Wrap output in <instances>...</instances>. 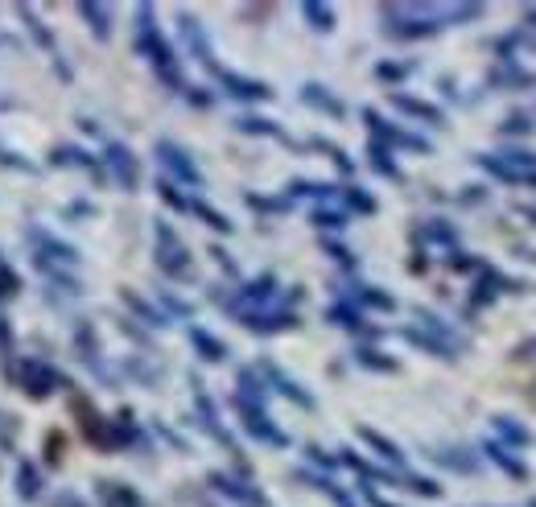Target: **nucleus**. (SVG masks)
<instances>
[{
  "mask_svg": "<svg viewBox=\"0 0 536 507\" xmlns=\"http://www.w3.org/2000/svg\"><path fill=\"white\" fill-rule=\"evenodd\" d=\"M137 50L153 62V71H157V79L165 83V87H174V91H182L186 87V79H182V66H178V54H174V46L161 38V29H157V21H153V9L149 5H141L137 9Z\"/></svg>",
  "mask_w": 536,
  "mask_h": 507,
  "instance_id": "obj_1",
  "label": "nucleus"
},
{
  "mask_svg": "<svg viewBox=\"0 0 536 507\" xmlns=\"http://www.w3.org/2000/svg\"><path fill=\"white\" fill-rule=\"evenodd\" d=\"M13 380L25 388V396H29V400H50L58 388H66L62 371H58L54 363L38 359V355H21V359H17V367H13Z\"/></svg>",
  "mask_w": 536,
  "mask_h": 507,
  "instance_id": "obj_2",
  "label": "nucleus"
},
{
  "mask_svg": "<svg viewBox=\"0 0 536 507\" xmlns=\"http://www.w3.org/2000/svg\"><path fill=\"white\" fill-rule=\"evenodd\" d=\"M157 268L170 281H194V260L170 223H157Z\"/></svg>",
  "mask_w": 536,
  "mask_h": 507,
  "instance_id": "obj_3",
  "label": "nucleus"
},
{
  "mask_svg": "<svg viewBox=\"0 0 536 507\" xmlns=\"http://www.w3.org/2000/svg\"><path fill=\"white\" fill-rule=\"evenodd\" d=\"M104 165H108V174H112V182H116L120 190H137V186H141V161L132 157L128 145L112 141V145L104 149Z\"/></svg>",
  "mask_w": 536,
  "mask_h": 507,
  "instance_id": "obj_4",
  "label": "nucleus"
},
{
  "mask_svg": "<svg viewBox=\"0 0 536 507\" xmlns=\"http://www.w3.org/2000/svg\"><path fill=\"white\" fill-rule=\"evenodd\" d=\"M157 161L170 178H178L182 186H203V174H198V165L190 161V153L174 141H157Z\"/></svg>",
  "mask_w": 536,
  "mask_h": 507,
  "instance_id": "obj_5",
  "label": "nucleus"
},
{
  "mask_svg": "<svg viewBox=\"0 0 536 507\" xmlns=\"http://www.w3.org/2000/svg\"><path fill=\"white\" fill-rule=\"evenodd\" d=\"M236 409H240V417H244V429L252 433V437H260L264 446H289V437L268 421V413H264V404H252V400H240L236 396Z\"/></svg>",
  "mask_w": 536,
  "mask_h": 507,
  "instance_id": "obj_6",
  "label": "nucleus"
},
{
  "mask_svg": "<svg viewBox=\"0 0 536 507\" xmlns=\"http://www.w3.org/2000/svg\"><path fill=\"white\" fill-rule=\"evenodd\" d=\"M363 120L372 124V132H376L380 141H388V145H400V149H417V153H429V141H425V137H413V132H405V128H392V124H388L384 116H376L372 108L363 112Z\"/></svg>",
  "mask_w": 536,
  "mask_h": 507,
  "instance_id": "obj_7",
  "label": "nucleus"
},
{
  "mask_svg": "<svg viewBox=\"0 0 536 507\" xmlns=\"http://www.w3.org/2000/svg\"><path fill=\"white\" fill-rule=\"evenodd\" d=\"M240 322L252 334H281V330L297 326V314L293 310H248V314H240Z\"/></svg>",
  "mask_w": 536,
  "mask_h": 507,
  "instance_id": "obj_8",
  "label": "nucleus"
},
{
  "mask_svg": "<svg viewBox=\"0 0 536 507\" xmlns=\"http://www.w3.org/2000/svg\"><path fill=\"white\" fill-rule=\"evenodd\" d=\"M215 71H219V66H215ZM219 83L227 87V95H231V99H248V104H264V99H273L268 83H260V79H244V75L219 71Z\"/></svg>",
  "mask_w": 536,
  "mask_h": 507,
  "instance_id": "obj_9",
  "label": "nucleus"
},
{
  "mask_svg": "<svg viewBox=\"0 0 536 507\" xmlns=\"http://www.w3.org/2000/svg\"><path fill=\"white\" fill-rule=\"evenodd\" d=\"M273 289H277V277H256V281H248L236 297H231L227 301V310H236V314H248L252 306H260V301H268V297H273Z\"/></svg>",
  "mask_w": 536,
  "mask_h": 507,
  "instance_id": "obj_10",
  "label": "nucleus"
},
{
  "mask_svg": "<svg viewBox=\"0 0 536 507\" xmlns=\"http://www.w3.org/2000/svg\"><path fill=\"white\" fill-rule=\"evenodd\" d=\"M50 161H54L58 169H87L95 182H104V165H99V161H95L87 149H79V145H58Z\"/></svg>",
  "mask_w": 536,
  "mask_h": 507,
  "instance_id": "obj_11",
  "label": "nucleus"
},
{
  "mask_svg": "<svg viewBox=\"0 0 536 507\" xmlns=\"http://www.w3.org/2000/svg\"><path fill=\"white\" fill-rule=\"evenodd\" d=\"M211 487H215L219 495H227V499L244 503V507H264V503H268L264 491H256V487H248V483H240V479H227V475H211Z\"/></svg>",
  "mask_w": 536,
  "mask_h": 507,
  "instance_id": "obj_12",
  "label": "nucleus"
},
{
  "mask_svg": "<svg viewBox=\"0 0 536 507\" xmlns=\"http://www.w3.org/2000/svg\"><path fill=\"white\" fill-rule=\"evenodd\" d=\"M392 108H396V112H405V116H413V120H425V124H442V120H446L442 108L425 104V99H413V95H405V91H396V95H392Z\"/></svg>",
  "mask_w": 536,
  "mask_h": 507,
  "instance_id": "obj_13",
  "label": "nucleus"
},
{
  "mask_svg": "<svg viewBox=\"0 0 536 507\" xmlns=\"http://www.w3.org/2000/svg\"><path fill=\"white\" fill-rule=\"evenodd\" d=\"M178 25H182V38H186V46L203 58L211 71H215V58H211V46H207V33H203V25H198L190 13H178Z\"/></svg>",
  "mask_w": 536,
  "mask_h": 507,
  "instance_id": "obj_14",
  "label": "nucleus"
},
{
  "mask_svg": "<svg viewBox=\"0 0 536 507\" xmlns=\"http://www.w3.org/2000/svg\"><path fill=\"white\" fill-rule=\"evenodd\" d=\"M301 104H310V108H318V112H326V116H343V112H347L343 99H334L322 83H306V87H301Z\"/></svg>",
  "mask_w": 536,
  "mask_h": 507,
  "instance_id": "obj_15",
  "label": "nucleus"
},
{
  "mask_svg": "<svg viewBox=\"0 0 536 507\" xmlns=\"http://www.w3.org/2000/svg\"><path fill=\"white\" fill-rule=\"evenodd\" d=\"M79 17L95 33V42H108L112 38V9L108 5H91V0H87V5H79Z\"/></svg>",
  "mask_w": 536,
  "mask_h": 507,
  "instance_id": "obj_16",
  "label": "nucleus"
},
{
  "mask_svg": "<svg viewBox=\"0 0 536 507\" xmlns=\"http://www.w3.org/2000/svg\"><path fill=\"white\" fill-rule=\"evenodd\" d=\"M17 499L21 503H33V499H42V470L33 466V462H17Z\"/></svg>",
  "mask_w": 536,
  "mask_h": 507,
  "instance_id": "obj_17",
  "label": "nucleus"
},
{
  "mask_svg": "<svg viewBox=\"0 0 536 507\" xmlns=\"http://www.w3.org/2000/svg\"><path fill=\"white\" fill-rule=\"evenodd\" d=\"M99 507H145V499L128 483H99Z\"/></svg>",
  "mask_w": 536,
  "mask_h": 507,
  "instance_id": "obj_18",
  "label": "nucleus"
},
{
  "mask_svg": "<svg viewBox=\"0 0 536 507\" xmlns=\"http://www.w3.org/2000/svg\"><path fill=\"white\" fill-rule=\"evenodd\" d=\"M190 343H194V351L203 355L207 363H223V359H227V347L219 343L215 334H207L203 326H190Z\"/></svg>",
  "mask_w": 536,
  "mask_h": 507,
  "instance_id": "obj_19",
  "label": "nucleus"
},
{
  "mask_svg": "<svg viewBox=\"0 0 536 507\" xmlns=\"http://www.w3.org/2000/svg\"><path fill=\"white\" fill-rule=\"evenodd\" d=\"M359 437H363V442H367V446H372V450H376V454H380L384 462H392L396 470H400V466H405V454H400V446H396V442H388V437H384V433H376V429H359Z\"/></svg>",
  "mask_w": 536,
  "mask_h": 507,
  "instance_id": "obj_20",
  "label": "nucleus"
},
{
  "mask_svg": "<svg viewBox=\"0 0 536 507\" xmlns=\"http://www.w3.org/2000/svg\"><path fill=\"white\" fill-rule=\"evenodd\" d=\"M264 376H273L277 392H281V396H289L293 404H301V409H314V396H310V392H301V384H293L289 376H281L277 367H268V363H264Z\"/></svg>",
  "mask_w": 536,
  "mask_h": 507,
  "instance_id": "obj_21",
  "label": "nucleus"
},
{
  "mask_svg": "<svg viewBox=\"0 0 536 507\" xmlns=\"http://www.w3.org/2000/svg\"><path fill=\"white\" fill-rule=\"evenodd\" d=\"M355 363L367 367V371H388V376L400 367L392 355H384V351H376V347H359V351H355Z\"/></svg>",
  "mask_w": 536,
  "mask_h": 507,
  "instance_id": "obj_22",
  "label": "nucleus"
},
{
  "mask_svg": "<svg viewBox=\"0 0 536 507\" xmlns=\"http://www.w3.org/2000/svg\"><path fill=\"white\" fill-rule=\"evenodd\" d=\"M483 450L491 454V462H495V466H504L512 479H528V466H524V462H516V458L508 454V446H499V442H487Z\"/></svg>",
  "mask_w": 536,
  "mask_h": 507,
  "instance_id": "obj_23",
  "label": "nucleus"
},
{
  "mask_svg": "<svg viewBox=\"0 0 536 507\" xmlns=\"http://www.w3.org/2000/svg\"><path fill=\"white\" fill-rule=\"evenodd\" d=\"M21 17H25V29L33 33V42H38L42 50H50L54 58H62V54H58V46H54V33H46V25L38 21V13H33V9H21Z\"/></svg>",
  "mask_w": 536,
  "mask_h": 507,
  "instance_id": "obj_24",
  "label": "nucleus"
},
{
  "mask_svg": "<svg viewBox=\"0 0 536 507\" xmlns=\"http://www.w3.org/2000/svg\"><path fill=\"white\" fill-rule=\"evenodd\" d=\"M491 425H495V433H499V437H504V442H508V446H528V442H532V433H528L524 425H516L512 417H495Z\"/></svg>",
  "mask_w": 536,
  "mask_h": 507,
  "instance_id": "obj_25",
  "label": "nucleus"
},
{
  "mask_svg": "<svg viewBox=\"0 0 536 507\" xmlns=\"http://www.w3.org/2000/svg\"><path fill=\"white\" fill-rule=\"evenodd\" d=\"M190 215H198V219H203L207 227H215V231L231 235V219H227L223 211H211V207H207V202H194V198H190Z\"/></svg>",
  "mask_w": 536,
  "mask_h": 507,
  "instance_id": "obj_26",
  "label": "nucleus"
},
{
  "mask_svg": "<svg viewBox=\"0 0 536 507\" xmlns=\"http://www.w3.org/2000/svg\"><path fill=\"white\" fill-rule=\"evenodd\" d=\"M236 128L240 132H252V137H281V128L273 120H264V116H240Z\"/></svg>",
  "mask_w": 536,
  "mask_h": 507,
  "instance_id": "obj_27",
  "label": "nucleus"
},
{
  "mask_svg": "<svg viewBox=\"0 0 536 507\" xmlns=\"http://www.w3.org/2000/svg\"><path fill=\"white\" fill-rule=\"evenodd\" d=\"M301 13H306V21H310L318 33H330V29H334V9H330V5H314V0H310V5H301Z\"/></svg>",
  "mask_w": 536,
  "mask_h": 507,
  "instance_id": "obj_28",
  "label": "nucleus"
},
{
  "mask_svg": "<svg viewBox=\"0 0 536 507\" xmlns=\"http://www.w3.org/2000/svg\"><path fill=\"white\" fill-rule=\"evenodd\" d=\"M372 169H376V174H384V178H392V182H400V165L392 161V153L384 145H372Z\"/></svg>",
  "mask_w": 536,
  "mask_h": 507,
  "instance_id": "obj_29",
  "label": "nucleus"
},
{
  "mask_svg": "<svg viewBox=\"0 0 536 507\" xmlns=\"http://www.w3.org/2000/svg\"><path fill=\"white\" fill-rule=\"evenodd\" d=\"M359 301H363V306H372V310H384V314H392V310H396L392 293H384V289H372V285H363V289H359Z\"/></svg>",
  "mask_w": 536,
  "mask_h": 507,
  "instance_id": "obj_30",
  "label": "nucleus"
},
{
  "mask_svg": "<svg viewBox=\"0 0 536 507\" xmlns=\"http://www.w3.org/2000/svg\"><path fill=\"white\" fill-rule=\"evenodd\" d=\"M124 301H128V306H132V310H137V314H141V318H145L149 326H165V314H157V310L149 306V301H141L137 293H128V289H124Z\"/></svg>",
  "mask_w": 536,
  "mask_h": 507,
  "instance_id": "obj_31",
  "label": "nucleus"
},
{
  "mask_svg": "<svg viewBox=\"0 0 536 507\" xmlns=\"http://www.w3.org/2000/svg\"><path fill=\"white\" fill-rule=\"evenodd\" d=\"M21 293V277L13 273V268L0 260V301H9V297H17Z\"/></svg>",
  "mask_w": 536,
  "mask_h": 507,
  "instance_id": "obj_32",
  "label": "nucleus"
},
{
  "mask_svg": "<svg viewBox=\"0 0 536 507\" xmlns=\"http://www.w3.org/2000/svg\"><path fill=\"white\" fill-rule=\"evenodd\" d=\"M314 227H322V231H343V227H347V215L318 207V211H314Z\"/></svg>",
  "mask_w": 536,
  "mask_h": 507,
  "instance_id": "obj_33",
  "label": "nucleus"
},
{
  "mask_svg": "<svg viewBox=\"0 0 536 507\" xmlns=\"http://www.w3.org/2000/svg\"><path fill=\"white\" fill-rule=\"evenodd\" d=\"M330 318L339 322L343 330H359V326H363V314H359L355 306H334V310H330Z\"/></svg>",
  "mask_w": 536,
  "mask_h": 507,
  "instance_id": "obj_34",
  "label": "nucleus"
},
{
  "mask_svg": "<svg viewBox=\"0 0 536 507\" xmlns=\"http://www.w3.org/2000/svg\"><path fill=\"white\" fill-rule=\"evenodd\" d=\"M409 71H413L409 62H380V66H376V79H388V83H396V79H405Z\"/></svg>",
  "mask_w": 536,
  "mask_h": 507,
  "instance_id": "obj_35",
  "label": "nucleus"
},
{
  "mask_svg": "<svg viewBox=\"0 0 536 507\" xmlns=\"http://www.w3.org/2000/svg\"><path fill=\"white\" fill-rule=\"evenodd\" d=\"M421 240H442V244H450V240H454V227H446L442 219H433L429 227H421Z\"/></svg>",
  "mask_w": 536,
  "mask_h": 507,
  "instance_id": "obj_36",
  "label": "nucleus"
},
{
  "mask_svg": "<svg viewBox=\"0 0 536 507\" xmlns=\"http://www.w3.org/2000/svg\"><path fill=\"white\" fill-rule=\"evenodd\" d=\"M409 491L421 495V499H438V495H442L438 483H433V479H417V475H409Z\"/></svg>",
  "mask_w": 536,
  "mask_h": 507,
  "instance_id": "obj_37",
  "label": "nucleus"
},
{
  "mask_svg": "<svg viewBox=\"0 0 536 507\" xmlns=\"http://www.w3.org/2000/svg\"><path fill=\"white\" fill-rule=\"evenodd\" d=\"M347 202H351L355 211H363V215H372V211H376V198H372V194H363L359 186H351V190H347Z\"/></svg>",
  "mask_w": 536,
  "mask_h": 507,
  "instance_id": "obj_38",
  "label": "nucleus"
},
{
  "mask_svg": "<svg viewBox=\"0 0 536 507\" xmlns=\"http://www.w3.org/2000/svg\"><path fill=\"white\" fill-rule=\"evenodd\" d=\"M157 190H161V198H165V202H170V207H174V211H190V198H182L174 182H161Z\"/></svg>",
  "mask_w": 536,
  "mask_h": 507,
  "instance_id": "obj_39",
  "label": "nucleus"
},
{
  "mask_svg": "<svg viewBox=\"0 0 536 507\" xmlns=\"http://www.w3.org/2000/svg\"><path fill=\"white\" fill-rule=\"evenodd\" d=\"M248 207H256V211H285V202H281V198H260V194H248Z\"/></svg>",
  "mask_w": 536,
  "mask_h": 507,
  "instance_id": "obj_40",
  "label": "nucleus"
},
{
  "mask_svg": "<svg viewBox=\"0 0 536 507\" xmlns=\"http://www.w3.org/2000/svg\"><path fill=\"white\" fill-rule=\"evenodd\" d=\"M50 507H87V503H83V495H75V491H58V495L50 499Z\"/></svg>",
  "mask_w": 536,
  "mask_h": 507,
  "instance_id": "obj_41",
  "label": "nucleus"
},
{
  "mask_svg": "<svg viewBox=\"0 0 536 507\" xmlns=\"http://www.w3.org/2000/svg\"><path fill=\"white\" fill-rule=\"evenodd\" d=\"M46 462H50V466H58V462H62V437H58V433H54V437H46Z\"/></svg>",
  "mask_w": 536,
  "mask_h": 507,
  "instance_id": "obj_42",
  "label": "nucleus"
},
{
  "mask_svg": "<svg viewBox=\"0 0 536 507\" xmlns=\"http://www.w3.org/2000/svg\"><path fill=\"white\" fill-rule=\"evenodd\" d=\"M9 351H13V338H9V322H5V314H0V355L9 359Z\"/></svg>",
  "mask_w": 536,
  "mask_h": 507,
  "instance_id": "obj_43",
  "label": "nucleus"
},
{
  "mask_svg": "<svg viewBox=\"0 0 536 507\" xmlns=\"http://www.w3.org/2000/svg\"><path fill=\"white\" fill-rule=\"evenodd\" d=\"M326 252H330L334 260H339V264H347V268L355 264V260H351V252H347V248H339V244H326Z\"/></svg>",
  "mask_w": 536,
  "mask_h": 507,
  "instance_id": "obj_44",
  "label": "nucleus"
},
{
  "mask_svg": "<svg viewBox=\"0 0 536 507\" xmlns=\"http://www.w3.org/2000/svg\"><path fill=\"white\" fill-rule=\"evenodd\" d=\"M516 359H536V338H524V343L516 347Z\"/></svg>",
  "mask_w": 536,
  "mask_h": 507,
  "instance_id": "obj_45",
  "label": "nucleus"
},
{
  "mask_svg": "<svg viewBox=\"0 0 536 507\" xmlns=\"http://www.w3.org/2000/svg\"><path fill=\"white\" fill-rule=\"evenodd\" d=\"M66 215H95V207H91V202H71V211H66Z\"/></svg>",
  "mask_w": 536,
  "mask_h": 507,
  "instance_id": "obj_46",
  "label": "nucleus"
},
{
  "mask_svg": "<svg viewBox=\"0 0 536 507\" xmlns=\"http://www.w3.org/2000/svg\"><path fill=\"white\" fill-rule=\"evenodd\" d=\"M528 128H532V124H528V120H520V116H516V120H508V124H504V132H528Z\"/></svg>",
  "mask_w": 536,
  "mask_h": 507,
  "instance_id": "obj_47",
  "label": "nucleus"
},
{
  "mask_svg": "<svg viewBox=\"0 0 536 507\" xmlns=\"http://www.w3.org/2000/svg\"><path fill=\"white\" fill-rule=\"evenodd\" d=\"M372 507H396V503H388V499H380V495H372Z\"/></svg>",
  "mask_w": 536,
  "mask_h": 507,
  "instance_id": "obj_48",
  "label": "nucleus"
},
{
  "mask_svg": "<svg viewBox=\"0 0 536 507\" xmlns=\"http://www.w3.org/2000/svg\"><path fill=\"white\" fill-rule=\"evenodd\" d=\"M528 21H536V13H528Z\"/></svg>",
  "mask_w": 536,
  "mask_h": 507,
  "instance_id": "obj_49",
  "label": "nucleus"
},
{
  "mask_svg": "<svg viewBox=\"0 0 536 507\" xmlns=\"http://www.w3.org/2000/svg\"><path fill=\"white\" fill-rule=\"evenodd\" d=\"M532 400H536V392H532Z\"/></svg>",
  "mask_w": 536,
  "mask_h": 507,
  "instance_id": "obj_50",
  "label": "nucleus"
}]
</instances>
